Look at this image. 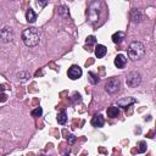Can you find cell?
Returning <instances> with one entry per match:
<instances>
[{
    "mask_svg": "<svg viewBox=\"0 0 156 156\" xmlns=\"http://www.w3.org/2000/svg\"><path fill=\"white\" fill-rule=\"evenodd\" d=\"M22 41L28 48H34L40 41V32L38 28L29 27L22 32Z\"/></svg>",
    "mask_w": 156,
    "mask_h": 156,
    "instance_id": "obj_1",
    "label": "cell"
},
{
    "mask_svg": "<svg viewBox=\"0 0 156 156\" xmlns=\"http://www.w3.org/2000/svg\"><path fill=\"white\" fill-rule=\"evenodd\" d=\"M145 55V46L143 43L140 41H133L129 44L128 46V56L133 60V61H138L140 58H143Z\"/></svg>",
    "mask_w": 156,
    "mask_h": 156,
    "instance_id": "obj_2",
    "label": "cell"
},
{
    "mask_svg": "<svg viewBox=\"0 0 156 156\" xmlns=\"http://www.w3.org/2000/svg\"><path fill=\"white\" fill-rule=\"evenodd\" d=\"M105 90L111 95L117 94L121 90V80H119V78H117V77L110 78L105 84Z\"/></svg>",
    "mask_w": 156,
    "mask_h": 156,
    "instance_id": "obj_3",
    "label": "cell"
},
{
    "mask_svg": "<svg viewBox=\"0 0 156 156\" xmlns=\"http://www.w3.org/2000/svg\"><path fill=\"white\" fill-rule=\"evenodd\" d=\"M126 83L129 88H136L141 83V76L136 71H132L126 77Z\"/></svg>",
    "mask_w": 156,
    "mask_h": 156,
    "instance_id": "obj_4",
    "label": "cell"
},
{
    "mask_svg": "<svg viewBox=\"0 0 156 156\" xmlns=\"http://www.w3.org/2000/svg\"><path fill=\"white\" fill-rule=\"evenodd\" d=\"M0 38L2 43H10L13 40V30L10 26H4L0 32Z\"/></svg>",
    "mask_w": 156,
    "mask_h": 156,
    "instance_id": "obj_5",
    "label": "cell"
},
{
    "mask_svg": "<svg viewBox=\"0 0 156 156\" xmlns=\"http://www.w3.org/2000/svg\"><path fill=\"white\" fill-rule=\"evenodd\" d=\"M82 68L78 66V65H72L69 68H68V71H67V76H68V78L69 79H72V80H76V79H78V78H80L82 77Z\"/></svg>",
    "mask_w": 156,
    "mask_h": 156,
    "instance_id": "obj_6",
    "label": "cell"
},
{
    "mask_svg": "<svg viewBox=\"0 0 156 156\" xmlns=\"http://www.w3.org/2000/svg\"><path fill=\"white\" fill-rule=\"evenodd\" d=\"M130 20H132V22H134V23L141 22V21H143V13H141V11H140L139 9H133V10L130 11Z\"/></svg>",
    "mask_w": 156,
    "mask_h": 156,
    "instance_id": "obj_7",
    "label": "cell"
},
{
    "mask_svg": "<svg viewBox=\"0 0 156 156\" xmlns=\"http://www.w3.org/2000/svg\"><path fill=\"white\" fill-rule=\"evenodd\" d=\"M135 101H136V100L133 99V98H123V99H119V100L117 101V105H118L119 107L127 108V107H129L132 104H134Z\"/></svg>",
    "mask_w": 156,
    "mask_h": 156,
    "instance_id": "obj_8",
    "label": "cell"
},
{
    "mask_svg": "<svg viewBox=\"0 0 156 156\" xmlns=\"http://www.w3.org/2000/svg\"><path fill=\"white\" fill-rule=\"evenodd\" d=\"M105 124V119L101 115H96L91 118V126L93 127H96V128H101L102 126Z\"/></svg>",
    "mask_w": 156,
    "mask_h": 156,
    "instance_id": "obj_9",
    "label": "cell"
},
{
    "mask_svg": "<svg viewBox=\"0 0 156 156\" xmlns=\"http://www.w3.org/2000/svg\"><path fill=\"white\" fill-rule=\"evenodd\" d=\"M106 52H107V49H106L105 45L98 44V45L95 46V56H96L98 58H102V57L106 55Z\"/></svg>",
    "mask_w": 156,
    "mask_h": 156,
    "instance_id": "obj_10",
    "label": "cell"
},
{
    "mask_svg": "<svg viewBox=\"0 0 156 156\" xmlns=\"http://www.w3.org/2000/svg\"><path fill=\"white\" fill-rule=\"evenodd\" d=\"M126 62H127V58H126V56L122 55V54H118V55L116 56V58H115V66H116L117 68H123V67L126 66Z\"/></svg>",
    "mask_w": 156,
    "mask_h": 156,
    "instance_id": "obj_11",
    "label": "cell"
},
{
    "mask_svg": "<svg viewBox=\"0 0 156 156\" xmlns=\"http://www.w3.org/2000/svg\"><path fill=\"white\" fill-rule=\"evenodd\" d=\"M35 20H37V13L34 12L33 9H28V10L26 11V21H27L28 23H34Z\"/></svg>",
    "mask_w": 156,
    "mask_h": 156,
    "instance_id": "obj_12",
    "label": "cell"
},
{
    "mask_svg": "<svg viewBox=\"0 0 156 156\" xmlns=\"http://www.w3.org/2000/svg\"><path fill=\"white\" fill-rule=\"evenodd\" d=\"M124 38H126L124 32L118 30V32L113 33V35H112V41H113L115 44H121V43L123 41V39H124Z\"/></svg>",
    "mask_w": 156,
    "mask_h": 156,
    "instance_id": "obj_13",
    "label": "cell"
},
{
    "mask_svg": "<svg viewBox=\"0 0 156 156\" xmlns=\"http://www.w3.org/2000/svg\"><path fill=\"white\" fill-rule=\"evenodd\" d=\"M119 115V108L117 106H110L107 108V116L110 118H116Z\"/></svg>",
    "mask_w": 156,
    "mask_h": 156,
    "instance_id": "obj_14",
    "label": "cell"
},
{
    "mask_svg": "<svg viewBox=\"0 0 156 156\" xmlns=\"http://www.w3.org/2000/svg\"><path fill=\"white\" fill-rule=\"evenodd\" d=\"M88 80L91 83V84H98L99 83V76L96 74V73H94V72H88Z\"/></svg>",
    "mask_w": 156,
    "mask_h": 156,
    "instance_id": "obj_15",
    "label": "cell"
},
{
    "mask_svg": "<svg viewBox=\"0 0 156 156\" xmlns=\"http://www.w3.org/2000/svg\"><path fill=\"white\" fill-rule=\"evenodd\" d=\"M57 122H58V124H65L67 122V115L65 111H61L57 113Z\"/></svg>",
    "mask_w": 156,
    "mask_h": 156,
    "instance_id": "obj_16",
    "label": "cell"
},
{
    "mask_svg": "<svg viewBox=\"0 0 156 156\" xmlns=\"http://www.w3.org/2000/svg\"><path fill=\"white\" fill-rule=\"evenodd\" d=\"M57 12H58V15H61V16H68V9H67L65 5L58 6V7H57Z\"/></svg>",
    "mask_w": 156,
    "mask_h": 156,
    "instance_id": "obj_17",
    "label": "cell"
},
{
    "mask_svg": "<svg viewBox=\"0 0 156 156\" xmlns=\"http://www.w3.org/2000/svg\"><path fill=\"white\" fill-rule=\"evenodd\" d=\"M32 116L33 117H40L41 116V113H43V108L41 107H37V108H34V110H32Z\"/></svg>",
    "mask_w": 156,
    "mask_h": 156,
    "instance_id": "obj_18",
    "label": "cell"
},
{
    "mask_svg": "<svg viewBox=\"0 0 156 156\" xmlns=\"http://www.w3.org/2000/svg\"><path fill=\"white\" fill-rule=\"evenodd\" d=\"M146 143L145 141H140L139 144H138V152H140V154H143V152H145L146 151Z\"/></svg>",
    "mask_w": 156,
    "mask_h": 156,
    "instance_id": "obj_19",
    "label": "cell"
},
{
    "mask_svg": "<svg viewBox=\"0 0 156 156\" xmlns=\"http://www.w3.org/2000/svg\"><path fill=\"white\" fill-rule=\"evenodd\" d=\"M72 102H80L82 101V96H80V94H78V93H73V95H72Z\"/></svg>",
    "mask_w": 156,
    "mask_h": 156,
    "instance_id": "obj_20",
    "label": "cell"
},
{
    "mask_svg": "<svg viewBox=\"0 0 156 156\" xmlns=\"http://www.w3.org/2000/svg\"><path fill=\"white\" fill-rule=\"evenodd\" d=\"M85 43H87L88 45H93V44H95V43H96V38H95L94 35H89V37H87Z\"/></svg>",
    "mask_w": 156,
    "mask_h": 156,
    "instance_id": "obj_21",
    "label": "cell"
},
{
    "mask_svg": "<svg viewBox=\"0 0 156 156\" xmlns=\"http://www.w3.org/2000/svg\"><path fill=\"white\" fill-rule=\"evenodd\" d=\"M74 140H76V136H74L73 134L68 135V138H67V141H68V144H73V143H74Z\"/></svg>",
    "mask_w": 156,
    "mask_h": 156,
    "instance_id": "obj_22",
    "label": "cell"
},
{
    "mask_svg": "<svg viewBox=\"0 0 156 156\" xmlns=\"http://www.w3.org/2000/svg\"><path fill=\"white\" fill-rule=\"evenodd\" d=\"M46 4H48V1H39V0L37 1V5H38V6H41V7L45 6Z\"/></svg>",
    "mask_w": 156,
    "mask_h": 156,
    "instance_id": "obj_23",
    "label": "cell"
},
{
    "mask_svg": "<svg viewBox=\"0 0 156 156\" xmlns=\"http://www.w3.org/2000/svg\"><path fill=\"white\" fill-rule=\"evenodd\" d=\"M6 99H7V98H6V95H5V93H2V94H1V102H4V101H6Z\"/></svg>",
    "mask_w": 156,
    "mask_h": 156,
    "instance_id": "obj_24",
    "label": "cell"
},
{
    "mask_svg": "<svg viewBox=\"0 0 156 156\" xmlns=\"http://www.w3.org/2000/svg\"><path fill=\"white\" fill-rule=\"evenodd\" d=\"M39 156H45V155H39Z\"/></svg>",
    "mask_w": 156,
    "mask_h": 156,
    "instance_id": "obj_25",
    "label": "cell"
}]
</instances>
